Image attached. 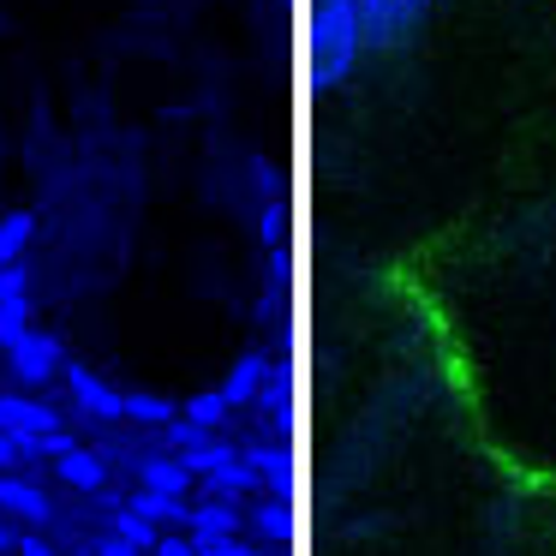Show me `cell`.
Masks as SVG:
<instances>
[{"instance_id":"cell-1","label":"cell","mask_w":556,"mask_h":556,"mask_svg":"<svg viewBox=\"0 0 556 556\" xmlns=\"http://www.w3.org/2000/svg\"><path fill=\"white\" fill-rule=\"evenodd\" d=\"M365 54V25L359 0H317L312 7V85L329 90L359 66Z\"/></svg>"},{"instance_id":"cell-2","label":"cell","mask_w":556,"mask_h":556,"mask_svg":"<svg viewBox=\"0 0 556 556\" xmlns=\"http://www.w3.org/2000/svg\"><path fill=\"white\" fill-rule=\"evenodd\" d=\"M437 0H359V25H365V42H377V49H395V42H407L413 30L425 25V13H431Z\"/></svg>"},{"instance_id":"cell-3","label":"cell","mask_w":556,"mask_h":556,"mask_svg":"<svg viewBox=\"0 0 556 556\" xmlns=\"http://www.w3.org/2000/svg\"><path fill=\"white\" fill-rule=\"evenodd\" d=\"M0 348H7V359H13L18 377H30V383H42V377L54 371V348L37 336L30 324H13V329H0Z\"/></svg>"},{"instance_id":"cell-4","label":"cell","mask_w":556,"mask_h":556,"mask_svg":"<svg viewBox=\"0 0 556 556\" xmlns=\"http://www.w3.org/2000/svg\"><path fill=\"white\" fill-rule=\"evenodd\" d=\"M186 532L198 539V556H204L210 544H222V539H233V532H240V508H233L228 496H216V503H204V508H192V515H186Z\"/></svg>"},{"instance_id":"cell-5","label":"cell","mask_w":556,"mask_h":556,"mask_svg":"<svg viewBox=\"0 0 556 556\" xmlns=\"http://www.w3.org/2000/svg\"><path fill=\"white\" fill-rule=\"evenodd\" d=\"M0 515H25V520H49L54 503L37 491L30 479H18L13 467H0Z\"/></svg>"},{"instance_id":"cell-6","label":"cell","mask_w":556,"mask_h":556,"mask_svg":"<svg viewBox=\"0 0 556 556\" xmlns=\"http://www.w3.org/2000/svg\"><path fill=\"white\" fill-rule=\"evenodd\" d=\"M54 467H61V479L78 484V491H102V484H109V467H102L97 448H73V443H66L61 455H54Z\"/></svg>"},{"instance_id":"cell-7","label":"cell","mask_w":556,"mask_h":556,"mask_svg":"<svg viewBox=\"0 0 556 556\" xmlns=\"http://www.w3.org/2000/svg\"><path fill=\"white\" fill-rule=\"evenodd\" d=\"M138 484H150V491H192V467H186L180 455H144L138 460Z\"/></svg>"},{"instance_id":"cell-8","label":"cell","mask_w":556,"mask_h":556,"mask_svg":"<svg viewBox=\"0 0 556 556\" xmlns=\"http://www.w3.org/2000/svg\"><path fill=\"white\" fill-rule=\"evenodd\" d=\"M222 395H228V407H245V401L264 395V353H252V359L233 365L228 383H222Z\"/></svg>"},{"instance_id":"cell-9","label":"cell","mask_w":556,"mask_h":556,"mask_svg":"<svg viewBox=\"0 0 556 556\" xmlns=\"http://www.w3.org/2000/svg\"><path fill=\"white\" fill-rule=\"evenodd\" d=\"M114 532H121V539H132L138 551H150V544L162 539V527L150 515H138V508H114Z\"/></svg>"},{"instance_id":"cell-10","label":"cell","mask_w":556,"mask_h":556,"mask_svg":"<svg viewBox=\"0 0 556 556\" xmlns=\"http://www.w3.org/2000/svg\"><path fill=\"white\" fill-rule=\"evenodd\" d=\"M228 413H233L228 395H222V389H210V395H198L192 407H186V419H192V425H222Z\"/></svg>"},{"instance_id":"cell-11","label":"cell","mask_w":556,"mask_h":556,"mask_svg":"<svg viewBox=\"0 0 556 556\" xmlns=\"http://www.w3.org/2000/svg\"><path fill=\"white\" fill-rule=\"evenodd\" d=\"M30 240V216H13L0 228V264H18V245Z\"/></svg>"},{"instance_id":"cell-12","label":"cell","mask_w":556,"mask_h":556,"mask_svg":"<svg viewBox=\"0 0 556 556\" xmlns=\"http://www.w3.org/2000/svg\"><path fill=\"white\" fill-rule=\"evenodd\" d=\"M252 527H257V539H269V544H276L281 532H288V520H281V508H257V515H252Z\"/></svg>"},{"instance_id":"cell-13","label":"cell","mask_w":556,"mask_h":556,"mask_svg":"<svg viewBox=\"0 0 556 556\" xmlns=\"http://www.w3.org/2000/svg\"><path fill=\"white\" fill-rule=\"evenodd\" d=\"M150 556H198V539H174V532H162V539L150 544Z\"/></svg>"},{"instance_id":"cell-14","label":"cell","mask_w":556,"mask_h":556,"mask_svg":"<svg viewBox=\"0 0 556 556\" xmlns=\"http://www.w3.org/2000/svg\"><path fill=\"white\" fill-rule=\"evenodd\" d=\"M204 556H264V551H252L245 539H222V544H210Z\"/></svg>"},{"instance_id":"cell-15","label":"cell","mask_w":556,"mask_h":556,"mask_svg":"<svg viewBox=\"0 0 556 556\" xmlns=\"http://www.w3.org/2000/svg\"><path fill=\"white\" fill-rule=\"evenodd\" d=\"M13 544H18V532L7 527V515H0V551H13Z\"/></svg>"}]
</instances>
